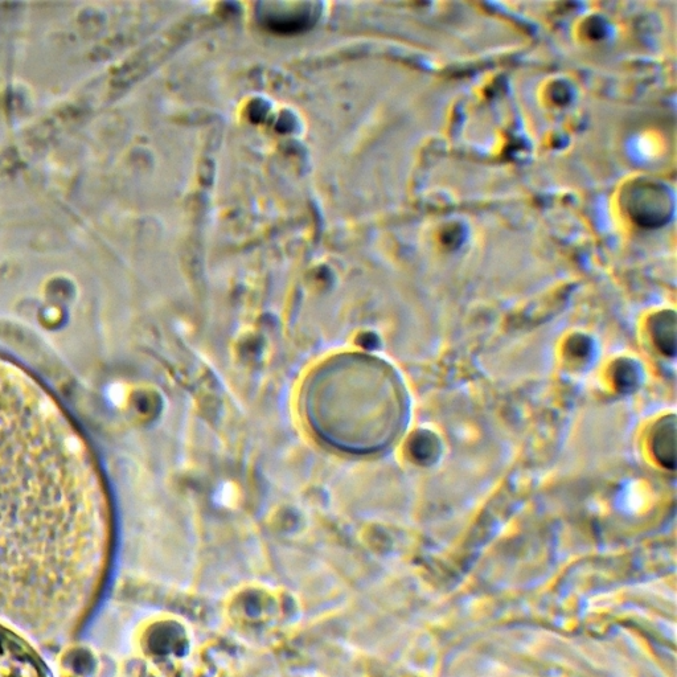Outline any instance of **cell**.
<instances>
[{
  "label": "cell",
  "mask_w": 677,
  "mask_h": 677,
  "mask_svg": "<svg viewBox=\"0 0 677 677\" xmlns=\"http://www.w3.org/2000/svg\"><path fill=\"white\" fill-rule=\"evenodd\" d=\"M110 512L96 459L35 376L0 358V623L72 637L97 602Z\"/></svg>",
  "instance_id": "6da1fadb"
},
{
  "label": "cell",
  "mask_w": 677,
  "mask_h": 677,
  "mask_svg": "<svg viewBox=\"0 0 677 677\" xmlns=\"http://www.w3.org/2000/svg\"><path fill=\"white\" fill-rule=\"evenodd\" d=\"M0 677H52L31 643L0 623Z\"/></svg>",
  "instance_id": "7a4b0ae2"
},
{
  "label": "cell",
  "mask_w": 677,
  "mask_h": 677,
  "mask_svg": "<svg viewBox=\"0 0 677 677\" xmlns=\"http://www.w3.org/2000/svg\"><path fill=\"white\" fill-rule=\"evenodd\" d=\"M250 599L245 592L239 594L235 603H239L237 619L242 625L268 626L276 621L278 615V598L262 589H248Z\"/></svg>",
  "instance_id": "3957f363"
},
{
  "label": "cell",
  "mask_w": 677,
  "mask_h": 677,
  "mask_svg": "<svg viewBox=\"0 0 677 677\" xmlns=\"http://www.w3.org/2000/svg\"><path fill=\"white\" fill-rule=\"evenodd\" d=\"M651 447L655 458L666 469H676V418L668 416L656 424L652 432Z\"/></svg>",
  "instance_id": "277c9868"
},
{
  "label": "cell",
  "mask_w": 677,
  "mask_h": 677,
  "mask_svg": "<svg viewBox=\"0 0 677 677\" xmlns=\"http://www.w3.org/2000/svg\"><path fill=\"white\" fill-rule=\"evenodd\" d=\"M651 334L655 346L666 356L676 355V317L672 311L656 315L651 323Z\"/></svg>",
  "instance_id": "5b68a950"
},
{
  "label": "cell",
  "mask_w": 677,
  "mask_h": 677,
  "mask_svg": "<svg viewBox=\"0 0 677 677\" xmlns=\"http://www.w3.org/2000/svg\"><path fill=\"white\" fill-rule=\"evenodd\" d=\"M439 451H441V446H439L438 438L433 433L418 434L413 446V453L418 461L430 465V463L436 462Z\"/></svg>",
  "instance_id": "8992f818"
},
{
  "label": "cell",
  "mask_w": 677,
  "mask_h": 677,
  "mask_svg": "<svg viewBox=\"0 0 677 677\" xmlns=\"http://www.w3.org/2000/svg\"><path fill=\"white\" fill-rule=\"evenodd\" d=\"M615 381H617L618 388L623 392L633 391L637 385L638 375L637 369L630 361L622 360L615 369Z\"/></svg>",
  "instance_id": "52a82bcc"
}]
</instances>
